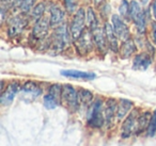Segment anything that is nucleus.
Returning <instances> with one entry per match:
<instances>
[{"label":"nucleus","instance_id":"nucleus-32","mask_svg":"<svg viewBox=\"0 0 156 146\" xmlns=\"http://www.w3.org/2000/svg\"><path fill=\"white\" fill-rule=\"evenodd\" d=\"M152 10H153V15L156 19V0H154V2L152 3Z\"/></svg>","mask_w":156,"mask_h":146},{"label":"nucleus","instance_id":"nucleus-14","mask_svg":"<svg viewBox=\"0 0 156 146\" xmlns=\"http://www.w3.org/2000/svg\"><path fill=\"white\" fill-rule=\"evenodd\" d=\"M151 63H152L151 58L147 54L142 52V54H137L134 58L133 67H134V69H138V71H145L151 65Z\"/></svg>","mask_w":156,"mask_h":146},{"label":"nucleus","instance_id":"nucleus-19","mask_svg":"<svg viewBox=\"0 0 156 146\" xmlns=\"http://www.w3.org/2000/svg\"><path fill=\"white\" fill-rule=\"evenodd\" d=\"M134 107V103L128 99H120L119 103H118V109H117V118L119 120H123L126 116V114L130 111Z\"/></svg>","mask_w":156,"mask_h":146},{"label":"nucleus","instance_id":"nucleus-22","mask_svg":"<svg viewBox=\"0 0 156 146\" xmlns=\"http://www.w3.org/2000/svg\"><path fill=\"white\" fill-rule=\"evenodd\" d=\"M130 8H129V16H130V19L133 22H136L137 18L139 16H141L143 14L142 10H141V7L138 2H137L136 0H133L130 1Z\"/></svg>","mask_w":156,"mask_h":146},{"label":"nucleus","instance_id":"nucleus-20","mask_svg":"<svg viewBox=\"0 0 156 146\" xmlns=\"http://www.w3.org/2000/svg\"><path fill=\"white\" fill-rule=\"evenodd\" d=\"M151 118H152V115L150 112H144V113H142L141 115H139L138 122H137L136 132L135 133H140V132H142V131H144L145 128L149 127Z\"/></svg>","mask_w":156,"mask_h":146},{"label":"nucleus","instance_id":"nucleus-17","mask_svg":"<svg viewBox=\"0 0 156 146\" xmlns=\"http://www.w3.org/2000/svg\"><path fill=\"white\" fill-rule=\"evenodd\" d=\"M20 92L24 95H30L32 98H37L42 94V90L35 82L28 81L20 88Z\"/></svg>","mask_w":156,"mask_h":146},{"label":"nucleus","instance_id":"nucleus-6","mask_svg":"<svg viewBox=\"0 0 156 146\" xmlns=\"http://www.w3.org/2000/svg\"><path fill=\"white\" fill-rule=\"evenodd\" d=\"M138 117V111L133 110L129 113V115L126 117V120H124L123 125H122V137H124V139L129 137L133 132H136Z\"/></svg>","mask_w":156,"mask_h":146},{"label":"nucleus","instance_id":"nucleus-25","mask_svg":"<svg viewBox=\"0 0 156 146\" xmlns=\"http://www.w3.org/2000/svg\"><path fill=\"white\" fill-rule=\"evenodd\" d=\"M43 103H44V107L48 110H52V109H56L57 106H58L59 101L55 98L52 95H50L49 93L46 94L43 98Z\"/></svg>","mask_w":156,"mask_h":146},{"label":"nucleus","instance_id":"nucleus-33","mask_svg":"<svg viewBox=\"0 0 156 146\" xmlns=\"http://www.w3.org/2000/svg\"><path fill=\"white\" fill-rule=\"evenodd\" d=\"M141 2H142L143 5H147V3L149 2V0H141Z\"/></svg>","mask_w":156,"mask_h":146},{"label":"nucleus","instance_id":"nucleus-4","mask_svg":"<svg viewBox=\"0 0 156 146\" xmlns=\"http://www.w3.org/2000/svg\"><path fill=\"white\" fill-rule=\"evenodd\" d=\"M86 11L83 9H79L76 14L74 15V18L72 20L71 27H69V30H71L72 34V40L74 42L77 41L78 37L80 36L83 31L85 30V22H86Z\"/></svg>","mask_w":156,"mask_h":146},{"label":"nucleus","instance_id":"nucleus-34","mask_svg":"<svg viewBox=\"0 0 156 146\" xmlns=\"http://www.w3.org/2000/svg\"><path fill=\"white\" fill-rule=\"evenodd\" d=\"M3 1H9V0H3Z\"/></svg>","mask_w":156,"mask_h":146},{"label":"nucleus","instance_id":"nucleus-28","mask_svg":"<svg viewBox=\"0 0 156 146\" xmlns=\"http://www.w3.org/2000/svg\"><path fill=\"white\" fill-rule=\"evenodd\" d=\"M35 1H37V0H23L22 3H20V5L23 13H28V12L33 8Z\"/></svg>","mask_w":156,"mask_h":146},{"label":"nucleus","instance_id":"nucleus-30","mask_svg":"<svg viewBox=\"0 0 156 146\" xmlns=\"http://www.w3.org/2000/svg\"><path fill=\"white\" fill-rule=\"evenodd\" d=\"M64 5L66 10L69 12V13H73L76 10V3L74 0H64Z\"/></svg>","mask_w":156,"mask_h":146},{"label":"nucleus","instance_id":"nucleus-1","mask_svg":"<svg viewBox=\"0 0 156 146\" xmlns=\"http://www.w3.org/2000/svg\"><path fill=\"white\" fill-rule=\"evenodd\" d=\"M72 37L71 30H69V27L66 24H61L56 29L51 39L52 49L56 52L62 51L67 44H69V40Z\"/></svg>","mask_w":156,"mask_h":146},{"label":"nucleus","instance_id":"nucleus-29","mask_svg":"<svg viewBox=\"0 0 156 146\" xmlns=\"http://www.w3.org/2000/svg\"><path fill=\"white\" fill-rule=\"evenodd\" d=\"M156 133V110L154 111V113L152 114V118L151 122H150V125L147 127V134L150 137H153Z\"/></svg>","mask_w":156,"mask_h":146},{"label":"nucleus","instance_id":"nucleus-16","mask_svg":"<svg viewBox=\"0 0 156 146\" xmlns=\"http://www.w3.org/2000/svg\"><path fill=\"white\" fill-rule=\"evenodd\" d=\"M63 19H64V12L62 11L61 8H59L58 5H54L50 8V27L60 26L63 23Z\"/></svg>","mask_w":156,"mask_h":146},{"label":"nucleus","instance_id":"nucleus-9","mask_svg":"<svg viewBox=\"0 0 156 146\" xmlns=\"http://www.w3.org/2000/svg\"><path fill=\"white\" fill-rule=\"evenodd\" d=\"M25 26H27V23L23 16L18 15L11 18L9 23V27H8V35L11 37L16 36L24 30Z\"/></svg>","mask_w":156,"mask_h":146},{"label":"nucleus","instance_id":"nucleus-3","mask_svg":"<svg viewBox=\"0 0 156 146\" xmlns=\"http://www.w3.org/2000/svg\"><path fill=\"white\" fill-rule=\"evenodd\" d=\"M76 49L81 56H86L88 52H90L93 49L94 45V40H93V34L92 31L89 28L83 31L81 35L78 37L77 41H75Z\"/></svg>","mask_w":156,"mask_h":146},{"label":"nucleus","instance_id":"nucleus-24","mask_svg":"<svg viewBox=\"0 0 156 146\" xmlns=\"http://www.w3.org/2000/svg\"><path fill=\"white\" fill-rule=\"evenodd\" d=\"M45 9H46V5L44 2H41V3H37L32 10V13H31V17H32L33 20L37 22L39 19H41L44 15V12H45Z\"/></svg>","mask_w":156,"mask_h":146},{"label":"nucleus","instance_id":"nucleus-12","mask_svg":"<svg viewBox=\"0 0 156 146\" xmlns=\"http://www.w3.org/2000/svg\"><path fill=\"white\" fill-rule=\"evenodd\" d=\"M105 32H106L107 36V43H108V47L110 48V50H112L113 52L119 51V42H118V35L115 33V29H113L112 24L106 23L105 24Z\"/></svg>","mask_w":156,"mask_h":146},{"label":"nucleus","instance_id":"nucleus-5","mask_svg":"<svg viewBox=\"0 0 156 146\" xmlns=\"http://www.w3.org/2000/svg\"><path fill=\"white\" fill-rule=\"evenodd\" d=\"M61 99L66 103L67 108L71 111L75 112L78 110V106H79V96H78V92L69 84H64L62 86V96Z\"/></svg>","mask_w":156,"mask_h":146},{"label":"nucleus","instance_id":"nucleus-11","mask_svg":"<svg viewBox=\"0 0 156 146\" xmlns=\"http://www.w3.org/2000/svg\"><path fill=\"white\" fill-rule=\"evenodd\" d=\"M92 34H93L94 44H95L96 48H98L101 52L105 54L107 49V45H108L105 29H102V28H100V27H98L96 29L92 30Z\"/></svg>","mask_w":156,"mask_h":146},{"label":"nucleus","instance_id":"nucleus-31","mask_svg":"<svg viewBox=\"0 0 156 146\" xmlns=\"http://www.w3.org/2000/svg\"><path fill=\"white\" fill-rule=\"evenodd\" d=\"M152 37H153V43L156 45V24H153L152 27Z\"/></svg>","mask_w":156,"mask_h":146},{"label":"nucleus","instance_id":"nucleus-21","mask_svg":"<svg viewBox=\"0 0 156 146\" xmlns=\"http://www.w3.org/2000/svg\"><path fill=\"white\" fill-rule=\"evenodd\" d=\"M86 19H87L88 28H89L91 31L94 30V29H96L98 27L96 14L92 8H89V9L87 10V16H86Z\"/></svg>","mask_w":156,"mask_h":146},{"label":"nucleus","instance_id":"nucleus-10","mask_svg":"<svg viewBox=\"0 0 156 146\" xmlns=\"http://www.w3.org/2000/svg\"><path fill=\"white\" fill-rule=\"evenodd\" d=\"M20 88H22V86H20V84L16 83V82H13V83L9 84V85L7 86V89L2 92L1 97H0V103H1V105L9 106L10 103L13 101L15 95L20 91Z\"/></svg>","mask_w":156,"mask_h":146},{"label":"nucleus","instance_id":"nucleus-2","mask_svg":"<svg viewBox=\"0 0 156 146\" xmlns=\"http://www.w3.org/2000/svg\"><path fill=\"white\" fill-rule=\"evenodd\" d=\"M103 101L96 99L88 114V125L93 128H101L105 123V116H103Z\"/></svg>","mask_w":156,"mask_h":146},{"label":"nucleus","instance_id":"nucleus-23","mask_svg":"<svg viewBox=\"0 0 156 146\" xmlns=\"http://www.w3.org/2000/svg\"><path fill=\"white\" fill-rule=\"evenodd\" d=\"M78 96H79V101L86 106L90 105L93 101V94L86 89H80L78 91Z\"/></svg>","mask_w":156,"mask_h":146},{"label":"nucleus","instance_id":"nucleus-18","mask_svg":"<svg viewBox=\"0 0 156 146\" xmlns=\"http://www.w3.org/2000/svg\"><path fill=\"white\" fill-rule=\"evenodd\" d=\"M135 51H136V45H135L134 41L132 39H129V37L127 40H125V41H123L119 50L120 54H121V57L123 59L129 58L132 54H135Z\"/></svg>","mask_w":156,"mask_h":146},{"label":"nucleus","instance_id":"nucleus-26","mask_svg":"<svg viewBox=\"0 0 156 146\" xmlns=\"http://www.w3.org/2000/svg\"><path fill=\"white\" fill-rule=\"evenodd\" d=\"M48 93L55 97L58 101H60L61 96H62V86L59 84H52L48 90Z\"/></svg>","mask_w":156,"mask_h":146},{"label":"nucleus","instance_id":"nucleus-13","mask_svg":"<svg viewBox=\"0 0 156 146\" xmlns=\"http://www.w3.org/2000/svg\"><path fill=\"white\" fill-rule=\"evenodd\" d=\"M118 103L113 98H109L105 103V123L107 127H110L113 123V118L117 116Z\"/></svg>","mask_w":156,"mask_h":146},{"label":"nucleus","instance_id":"nucleus-7","mask_svg":"<svg viewBox=\"0 0 156 146\" xmlns=\"http://www.w3.org/2000/svg\"><path fill=\"white\" fill-rule=\"evenodd\" d=\"M50 27V23L47 18L42 17L37 22H35L32 29V36L37 41H44L46 35L48 34V29Z\"/></svg>","mask_w":156,"mask_h":146},{"label":"nucleus","instance_id":"nucleus-8","mask_svg":"<svg viewBox=\"0 0 156 146\" xmlns=\"http://www.w3.org/2000/svg\"><path fill=\"white\" fill-rule=\"evenodd\" d=\"M111 23H112L113 29H115V33H117L118 37L122 40V42L127 40L129 37V29L126 26V24L123 22L121 16L119 15H112L111 17Z\"/></svg>","mask_w":156,"mask_h":146},{"label":"nucleus","instance_id":"nucleus-15","mask_svg":"<svg viewBox=\"0 0 156 146\" xmlns=\"http://www.w3.org/2000/svg\"><path fill=\"white\" fill-rule=\"evenodd\" d=\"M61 75L64 77L73 78V79H83V80H92L96 77L95 74L87 73L81 71H74V69H67V71H61Z\"/></svg>","mask_w":156,"mask_h":146},{"label":"nucleus","instance_id":"nucleus-27","mask_svg":"<svg viewBox=\"0 0 156 146\" xmlns=\"http://www.w3.org/2000/svg\"><path fill=\"white\" fill-rule=\"evenodd\" d=\"M129 8H130V5L126 1V0H122L121 5H120V8H119V12H120V15L121 17H124V18H130L129 16Z\"/></svg>","mask_w":156,"mask_h":146}]
</instances>
